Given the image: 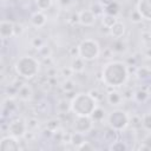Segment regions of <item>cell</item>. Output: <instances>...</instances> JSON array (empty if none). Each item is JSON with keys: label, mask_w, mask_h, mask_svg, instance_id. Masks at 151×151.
I'll use <instances>...</instances> for the list:
<instances>
[{"label": "cell", "mask_w": 151, "mask_h": 151, "mask_svg": "<svg viewBox=\"0 0 151 151\" xmlns=\"http://www.w3.org/2000/svg\"><path fill=\"white\" fill-rule=\"evenodd\" d=\"M142 18L146 21H151V0H138L136 8Z\"/></svg>", "instance_id": "30bf717a"}, {"label": "cell", "mask_w": 151, "mask_h": 151, "mask_svg": "<svg viewBox=\"0 0 151 151\" xmlns=\"http://www.w3.org/2000/svg\"><path fill=\"white\" fill-rule=\"evenodd\" d=\"M85 134H83V133H80V132H77V131H74L72 134H70V143L77 149L81 143H84L85 142V137H84Z\"/></svg>", "instance_id": "ac0fdd59"}, {"label": "cell", "mask_w": 151, "mask_h": 151, "mask_svg": "<svg viewBox=\"0 0 151 151\" xmlns=\"http://www.w3.org/2000/svg\"><path fill=\"white\" fill-rule=\"evenodd\" d=\"M103 139H104V142H106V143H109L111 145L112 143H114L116 140H118V131L114 130V129H112V127H109L104 132Z\"/></svg>", "instance_id": "e0dca14e"}, {"label": "cell", "mask_w": 151, "mask_h": 151, "mask_svg": "<svg viewBox=\"0 0 151 151\" xmlns=\"http://www.w3.org/2000/svg\"><path fill=\"white\" fill-rule=\"evenodd\" d=\"M14 22L11 20H2L0 22V35L2 39H8L14 37Z\"/></svg>", "instance_id": "8fae6325"}, {"label": "cell", "mask_w": 151, "mask_h": 151, "mask_svg": "<svg viewBox=\"0 0 151 151\" xmlns=\"http://www.w3.org/2000/svg\"><path fill=\"white\" fill-rule=\"evenodd\" d=\"M90 94H91V96H92L97 101H98V100H99V98H100V92H99L98 90H91V91H90Z\"/></svg>", "instance_id": "74e56055"}, {"label": "cell", "mask_w": 151, "mask_h": 151, "mask_svg": "<svg viewBox=\"0 0 151 151\" xmlns=\"http://www.w3.org/2000/svg\"><path fill=\"white\" fill-rule=\"evenodd\" d=\"M101 81L110 88H118L124 86L130 77L129 65L120 60H112L106 63L100 72Z\"/></svg>", "instance_id": "6da1fadb"}, {"label": "cell", "mask_w": 151, "mask_h": 151, "mask_svg": "<svg viewBox=\"0 0 151 151\" xmlns=\"http://www.w3.org/2000/svg\"><path fill=\"white\" fill-rule=\"evenodd\" d=\"M125 32H126V26H125L124 22H122V21H119V20H118L113 26H111V27L109 28L110 35H111L112 38H114V39H122V38L125 35Z\"/></svg>", "instance_id": "4fadbf2b"}, {"label": "cell", "mask_w": 151, "mask_h": 151, "mask_svg": "<svg viewBox=\"0 0 151 151\" xmlns=\"http://www.w3.org/2000/svg\"><path fill=\"white\" fill-rule=\"evenodd\" d=\"M78 51H79V57H81L85 61H93L98 59L101 53L100 45L98 44V41L91 38L83 39L78 44Z\"/></svg>", "instance_id": "277c9868"}, {"label": "cell", "mask_w": 151, "mask_h": 151, "mask_svg": "<svg viewBox=\"0 0 151 151\" xmlns=\"http://www.w3.org/2000/svg\"><path fill=\"white\" fill-rule=\"evenodd\" d=\"M31 44H32V47H34L35 50H39L40 47L44 46V40L41 38H39V37H35V38L32 39V42Z\"/></svg>", "instance_id": "d6a6232c"}, {"label": "cell", "mask_w": 151, "mask_h": 151, "mask_svg": "<svg viewBox=\"0 0 151 151\" xmlns=\"http://www.w3.org/2000/svg\"><path fill=\"white\" fill-rule=\"evenodd\" d=\"M35 5L38 7L39 11H48L52 5H53V0H35Z\"/></svg>", "instance_id": "603a6c76"}, {"label": "cell", "mask_w": 151, "mask_h": 151, "mask_svg": "<svg viewBox=\"0 0 151 151\" xmlns=\"http://www.w3.org/2000/svg\"><path fill=\"white\" fill-rule=\"evenodd\" d=\"M93 124L94 122L90 116H76V119L73 122V130L86 134L93 129Z\"/></svg>", "instance_id": "8992f818"}, {"label": "cell", "mask_w": 151, "mask_h": 151, "mask_svg": "<svg viewBox=\"0 0 151 151\" xmlns=\"http://www.w3.org/2000/svg\"><path fill=\"white\" fill-rule=\"evenodd\" d=\"M29 22L33 27L35 28H40V27H44L47 22V17L46 14L42 12V11H37L34 12L31 18H29Z\"/></svg>", "instance_id": "7c38bea8"}, {"label": "cell", "mask_w": 151, "mask_h": 151, "mask_svg": "<svg viewBox=\"0 0 151 151\" xmlns=\"http://www.w3.org/2000/svg\"><path fill=\"white\" fill-rule=\"evenodd\" d=\"M59 127H60V120L59 119H51L46 123V129H48L52 132L58 131Z\"/></svg>", "instance_id": "4316f807"}, {"label": "cell", "mask_w": 151, "mask_h": 151, "mask_svg": "<svg viewBox=\"0 0 151 151\" xmlns=\"http://www.w3.org/2000/svg\"><path fill=\"white\" fill-rule=\"evenodd\" d=\"M97 21V15L91 9H83L79 12V24L84 27H92Z\"/></svg>", "instance_id": "9c48e42d"}, {"label": "cell", "mask_w": 151, "mask_h": 151, "mask_svg": "<svg viewBox=\"0 0 151 151\" xmlns=\"http://www.w3.org/2000/svg\"><path fill=\"white\" fill-rule=\"evenodd\" d=\"M140 124L146 131H151V112L143 114V117L140 119Z\"/></svg>", "instance_id": "cb8c5ba5"}, {"label": "cell", "mask_w": 151, "mask_h": 151, "mask_svg": "<svg viewBox=\"0 0 151 151\" xmlns=\"http://www.w3.org/2000/svg\"><path fill=\"white\" fill-rule=\"evenodd\" d=\"M60 73H61V76H64L65 78H70V77L74 73V71L71 68V66H68V67H64V68L60 71Z\"/></svg>", "instance_id": "e575fe53"}, {"label": "cell", "mask_w": 151, "mask_h": 151, "mask_svg": "<svg viewBox=\"0 0 151 151\" xmlns=\"http://www.w3.org/2000/svg\"><path fill=\"white\" fill-rule=\"evenodd\" d=\"M117 21H118V20H117V17H116V15H111V14H107V13H105V14L101 15V24H103V26L106 27L107 29H109L111 26H113Z\"/></svg>", "instance_id": "d6986e66"}, {"label": "cell", "mask_w": 151, "mask_h": 151, "mask_svg": "<svg viewBox=\"0 0 151 151\" xmlns=\"http://www.w3.org/2000/svg\"><path fill=\"white\" fill-rule=\"evenodd\" d=\"M85 60L81 58V57H74L73 59H72V61H71V68L74 71V73H80V72H83L84 70H85Z\"/></svg>", "instance_id": "2e32d148"}, {"label": "cell", "mask_w": 151, "mask_h": 151, "mask_svg": "<svg viewBox=\"0 0 151 151\" xmlns=\"http://www.w3.org/2000/svg\"><path fill=\"white\" fill-rule=\"evenodd\" d=\"M28 127H27V123L20 118H17L14 120H12L9 124H8V132L11 136L13 137H17V138H22L26 136V133L28 132L27 131Z\"/></svg>", "instance_id": "52a82bcc"}, {"label": "cell", "mask_w": 151, "mask_h": 151, "mask_svg": "<svg viewBox=\"0 0 151 151\" xmlns=\"http://www.w3.org/2000/svg\"><path fill=\"white\" fill-rule=\"evenodd\" d=\"M22 32H24V27H22V25H20V24H15V25H14V37L20 35Z\"/></svg>", "instance_id": "8d00e7d4"}, {"label": "cell", "mask_w": 151, "mask_h": 151, "mask_svg": "<svg viewBox=\"0 0 151 151\" xmlns=\"http://www.w3.org/2000/svg\"><path fill=\"white\" fill-rule=\"evenodd\" d=\"M78 150H80V151H92V150H96V146L93 145V144H91L90 142H84V143H81L78 147H77Z\"/></svg>", "instance_id": "f546056e"}, {"label": "cell", "mask_w": 151, "mask_h": 151, "mask_svg": "<svg viewBox=\"0 0 151 151\" xmlns=\"http://www.w3.org/2000/svg\"><path fill=\"white\" fill-rule=\"evenodd\" d=\"M114 0H99V4L103 6V7H106V6H109L110 4H112Z\"/></svg>", "instance_id": "f35d334b"}, {"label": "cell", "mask_w": 151, "mask_h": 151, "mask_svg": "<svg viewBox=\"0 0 151 151\" xmlns=\"http://www.w3.org/2000/svg\"><path fill=\"white\" fill-rule=\"evenodd\" d=\"M5 109L11 113L12 111H14V110L17 109V104L14 103L13 99H7V100L5 101Z\"/></svg>", "instance_id": "836d02e7"}, {"label": "cell", "mask_w": 151, "mask_h": 151, "mask_svg": "<svg viewBox=\"0 0 151 151\" xmlns=\"http://www.w3.org/2000/svg\"><path fill=\"white\" fill-rule=\"evenodd\" d=\"M38 52H39V54L42 57V58H50L51 57V54H52V51H51V48L48 47V46H42V47H40L39 50H38Z\"/></svg>", "instance_id": "4dcf8cb0"}, {"label": "cell", "mask_w": 151, "mask_h": 151, "mask_svg": "<svg viewBox=\"0 0 151 151\" xmlns=\"http://www.w3.org/2000/svg\"><path fill=\"white\" fill-rule=\"evenodd\" d=\"M20 150L19 138L11 134L5 136L0 140V151H18Z\"/></svg>", "instance_id": "ba28073f"}, {"label": "cell", "mask_w": 151, "mask_h": 151, "mask_svg": "<svg viewBox=\"0 0 151 151\" xmlns=\"http://www.w3.org/2000/svg\"><path fill=\"white\" fill-rule=\"evenodd\" d=\"M40 70V63L37 58L32 55H22L20 57L15 64H14V71L15 73L26 80L33 79Z\"/></svg>", "instance_id": "3957f363"}, {"label": "cell", "mask_w": 151, "mask_h": 151, "mask_svg": "<svg viewBox=\"0 0 151 151\" xmlns=\"http://www.w3.org/2000/svg\"><path fill=\"white\" fill-rule=\"evenodd\" d=\"M71 112L74 116H90L98 106V101L90 94V92H79L70 100Z\"/></svg>", "instance_id": "7a4b0ae2"}, {"label": "cell", "mask_w": 151, "mask_h": 151, "mask_svg": "<svg viewBox=\"0 0 151 151\" xmlns=\"http://www.w3.org/2000/svg\"><path fill=\"white\" fill-rule=\"evenodd\" d=\"M90 9H91L96 15H103V14H104V12H105V7H103L99 2H98V4L92 5Z\"/></svg>", "instance_id": "f1b7e54d"}, {"label": "cell", "mask_w": 151, "mask_h": 151, "mask_svg": "<svg viewBox=\"0 0 151 151\" xmlns=\"http://www.w3.org/2000/svg\"><path fill=\"white\" fill-rule=\"evenodd\" d=\"M105 13L107 14H111V15H116L119 13V5L117 1H113L112 4H110L109 6L105 7Z\"/></svg>", "instance_id": "484cf974"}, {"label": "cell", "mask_w": 151, "mask_h": 151, "mask_svg": "<svg viewBox=\"0 0 151 151\" xmlns=\"http://www.w3.org/2000/svg\"><path fill=\"white\" fill-rule=\"evenodd\" d=\"M137 76L140 79H147L151 77V68L147 66H142L137 70Z\"/></svg>", "instance_id": "d4e9b609"}, {"label": "cell", "mask_w": 151, "mask_h": 151, "mask_svg": "<svg viewBox=\"0 0 151 151\" xmlns=\"http://www.w3.org/2000/svg\"><path fill=\"white\" fill-rule=\"evenodd\" d=\"M26 123H27V127L28 129H37L38 127V120L35 119V118H28L27 120H26Z\"/></svg>", "instance_id": "d590c367"}, {"label": "cell", "mask_w": 151, "mask_h": 151, "mask_svg": "<svg viewBox=\"0 0 151 151\" xmlns=\"http://www.w3.org/2000/svg\"><path fill=\"white\" fill-rule=\"evenodd\" d=\"M8 2H17V1H19V0H7Z\"/></svg>", "instance_id": "ab89813d"}, {"label": "cell", "mask_w": 151, "mask_h": 151, "mask_svg": "<svg viewBox=\"0 0 151 151\" xmlns=\"http://www.w3.org/2000/svg\"><path fill=\"white\" fill-rule=\"evenodd\" d=\"M107 123H109L110 127H112V129L117 130L118 132H120V131L126 130V127L129 126L130 117L125 111H123L120 109H116V110H113V111H111L109 113Z\"/></svg>", "instance_id": "5b68a950"}, {"label": "cell", "mask_w": 151, "mask_h": 151, "mask_svg": "<svg viewBox=\"0 0 151 151\" xmlns=\"http://www.w3.org/2000/svg\"><path fill=\"white\" fill-rule=\"evenodd\" d=\"M133 98H134L138 103H145V101L147 100V98H149V93H147L145 90L139 88V90H137V91L133 93Z\"/></svg>", "instance_id": "44dd1931"}, {"label": "cell", "mask_w": 151, "mask_h": 151, "mask_svg": "<svg viewBox=\"0 0 151 151\" xmlns=\"http://www.w3.org/2000/svg\"><path fill=\"white\" fill-rule=\"evenodd\" d=\"M130 20H131L133 24H139V22H142L144 19L142 18L140 13H139L137 9H133V11L131 12V15H130Z\"/></svg>", "instance_id": "83f0119b"}, {"label": "cell", "mask_w": 151, "mask_h": 151, "mask_svg": "<svg viewBox=\"0 0 151 151\" xmlns=\"http://www.w3.org/2000/svg\"><path fill=\"white\" fill-rule=\"evenodd\" d=\"M17 93H18L19 99H21L22 101H28L33 97V90H32L31 85H28V84H22L19 87Z\"/></svg>", "instance_id": "5bb4252c"}, {"label": "cell", "mask_w": 151, "mask_h": 151, "mask_svg": "<svg viewBox=\"0 0 151 151\" xmlns=\"http://www.w3.org/2000/svg\"><path fill=\"white\" fill-rule=\"evenodd\" d=\"M123 96H122V93L120 92H118L117 90H112V91H110L109 93H107V96H106V100H107V103L111 105V106H119L120 104H122V101H123Z\"/></svg>", "instance_id": "9a60e30c"}, {"label": "cell", "mask_w": 151, "mask_h": 151, "mask_svg": "<svg viewBox=\"0 0 151 151\" xmlns=\"http://www.w3.org/2000/svg\"><path fill=\"white\" fill-rule=\"evenodd\" d=\"M63 90L67 93V92H71V91H73L74 90V83L72 81V80H70V79H67L66 81H64V84H63Z\"/></svg>", "instance_id": "1f68e13d"}, {"label": "cell", "mask_w": 151, "mask_h": 151, "mask_svg": "<svg viewBox=\"0 0 151 151\" xmlns=\"http://www.w3.org/2000/svg\"><path fill=\"white\" fill-rule=\"evenodd\" d=\"M110 150H113V151H126L129 149L126 142H122V140H116L114 143H112L110 146H109Z\"/></svg>", "instance_id": "7402d4cb"}, {"label": "cell", "mask_w": 151, "mask_h": 151, "mask_svg": "<svg viewBox=\"0 0 151 151\" xmlns=\"http://www.w3.org/2000/svg\"><path fill=\"white\" fill-rule=\"evenodd\" d=\"M104 117H105V111H104L100 106H97L96 110L93 111V113L91 114V118H92V120H93L94 123L101 122V120L104 119Z\"/></svg>", "instance_id": "ffe728a7"}]
</instances>
